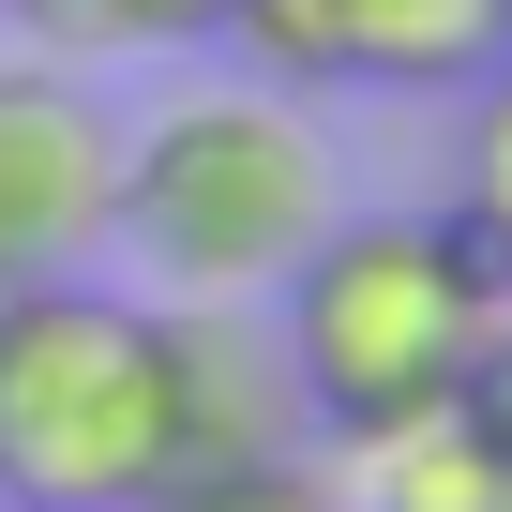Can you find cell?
I'll use <instances>...</instances> for the list:
<instances>
[{"instance_id": "cell-1", "label": "cell", "mask_w": 512, "mask_h": 512, "mask_svg": "<svg viewBox=\"0 0 512 512\" xmlns=\"http://www.w3.org/2000/svg\"><path fill=\"white\" fill-rule=\"evenodd\" d=\"M497 302L512 287L482 272V241L452 211H332L272 287V362L332 452H377V437L467 407Z\"/></svg>"}, {"instance_id": "cell-2", "label": "cell", "mask_w": 512, "mask_h": 512, "mask_svg": "<svg viewBox=\"0 0 512 512\" xmlns=\"http://www.w3.org/2000/svg\"><path fill=\"white\" fill-rule=\"evenodd\" d=\"M332 136H317V91H272V76H211L151 121H121V241L151 302H272L287 256L332 226Z\"/></svg>"}, {"instance_id": "cell-3", "label": "cell", "mask_w": 512, "mask_h": 512, "mask_svg": "<svg viewBox=\"0 0 512 512\" xmlns=\"http://www.w3.org/2000/svg\"><path fill=\"white\" fill-rule=\"evenodd\" d=\"M181 482L166 302L106 272L0 287V512H151Z\"/></svg>"}, {"instance_id": "cell-4", "label": "cell", "mask_w": 512, "mask_h": 512, "mask_svg": "<svg viewBox=\"0 0 512 512\" xmlns=\"http://www.w3.org/2000/svg\"><path fill=\"white\" fill-rule=\"evenodd\" d=\"M121 241V106L91 91V61H0V287L46 272H106Z\"/></svg>"}, {"instance_id": "cell-5", "label": "cell", "mask_w": 512, "mask_h": 512, "mask_svg": "<svg viewBox=\"0 0 512 512\" xmlns=\"http://www.w3.org/2000/svg\"><path fill=\"white\" fill-rule=\"evenodd\" d=\"M226 46L272 91H467L512 0H226Z\"/></svg>"}, {"instance_id": "cell-6", "label": "cell", "mask_w": 512, "mask_h": 512, "mask_svg": "<svg viewBox=\"0 0 512 512\" xmlns=\"http://www.w3.org/2000/svg\"><path fill=\"white\" fill-rule=\"evenodd\" d=\"M166 362H181V467L302 452V392L256 332V302H166Z\"/></svg>"}, {"instance_id": "cell-7", "label": "cell", "mask_w": 512, "mask_h": 512, "mask_svg": "<svg viewBox=\"0 0 512 512\" xmlns=\"http://www.w3.org/2000/svg\"><path fill=\"white\" fill-rule=\"evenodd\" d=\"M347 497L362 512H512V452H482L467 407H452V422H407V437L347 452Z\"/></svg>"}, {"instance_id": "cell-8", "label": "cell", "mask_w": 512, "mask_h": 512, "mask_svg": "<svg viewBox=\"0 0 512 512\" xmlns=\"http://www.w3.org/2000/svg\"><path fill=\"white\" fill-rule=\"evenodd\" d=\"M452 226L482 241V272L512 287V46L467 76V136H452Z\"/></svg>"}, {"instance_id": "cell-9", "label": "cell", "mask_w": 512, "mask_h": 512, "mask_svg": "<svg viewBox=\"0 0 512 512\" xmlns=\"http://www.w3.org/2000/svg\"><path fill=\"white\" fill-rule=\"evenodd\" d=\"M46 61H121V46H211L226 0H0Z\"/></svg>"}, {"instance_id": "cell-10", "label": "cell", "mask_w": 512, "mask_h": 512, "mask_svg": "<svg viewBox=\"0 0 512 512\" xmlns=\"http://www.w3.org/2000/svg\"><path fill=\"white\" fill-rule=\"evenodd\" d=\"M151 512H362L332 452H241V467H181Z\"/></svg>"}, {"instance_id": "cell-11", "label": "cell", "mask_w": 512, "mask_h": 512, "mask_svg": "<svg viewBox=\"0 0 512 512\" xmlns=\"http://www.w3.org/2000/svg\"><path fill=\"white\" fill-rule=\"evenodd\" d=\"M467 437H482V452H512V302H497V332H482V377H467Z\"/></svg>"}]
</instances>
